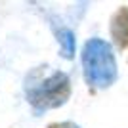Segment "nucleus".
I'll list each match as a JSON object with an SVG mask.
<instances>
[{
    "label": "nucleus",
    "instance_id": "obj_1",
    "mask_svg": "<svg viewBox=\"0 0 128 128\" xmlns=\"http://www.w3.org/2000/svg\"><path fill=\"white\" fill-rule=\"evenodd\" d=\"M25 96L27 102L32 105V109L38 113L58 109L63 103H67L71 96V80L61 71L42 76V71L36 69L31 76H27Z\"/></svg>",
    "mask_w": 128,
    "mask_h": 128
},
{
    "label": "nucleus",
    "instance_id": "obj_2",
    "mask_svg": "<svg viewBox=\"0 0 128 128\" xmlns=\"http://www.w3.org/2000/svg\"><path fill=\"white\" fill-rule=\"evenodd\" d=\"M82 71L88 86L107 88L117 80V59L111 44L103 38H90L82 48Z\"/></svg>",
    "mask_w": 128,
    "mask_h": 128
},
{
    "label": "nucleus",
    "instance_id": "obj_3",
    "mask_svg": "<svg viewBox=\"0 0 128 128\" xmlns=\"http://www.w3.org/2000/svg\"><path fill=\"white\" fill-rule=\"evenodd\" d=\"M111 38L118 50L128 46V6H122L111 17Z\"/></svg>",
    "mask_w": 128,
    "mask_h": 128
},
{
    "label": "nucleus",
    "instance_id": "obj_4",
    "mask_svg": "<svg viewBox=\"0 0 128 128\" xmlns=\"http://www.w3.org/2000/svg\"><path fill=\"white\" fill-rule=\"evenodd\" d=\"M58 42H59V48H61V56L67 59L73 58L75 54V32L71 29H59L58 31Z\"/></svg>",
    "mask_w": 128,
    "mask_h": 128
},
{
    "label": "nucleus",
    "instance_id": "obj_5",
    "mask_svg": "<svg viewBox=\"0 0 128 128\" xmlns=\"http://www.w3.org/2000/svg\"><path fill=\"white\" fill-rule=\"evenodd\" d=\"M48 128H80V126L71 122V120H65V122H50Z\"/></svg>",
    "mask_w": 128,
    "mask_h": 128
}]
</instances>
